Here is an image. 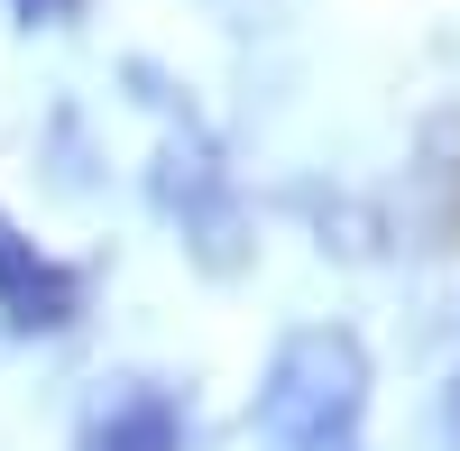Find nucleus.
Returning a JSON list of instances; mask_svg holds the SVG:
<instances>
[{"mask_svg":"<svg viewBox=\"0 0 460 451\" xmlns=\"http://www.w3.org/2000/svg\"><path fill=\"white\" fill-rule=\"evenodd\" d=\"M138 84H147V102L166 111V138H157V157H147V203H157V221L175 231V249L194 258L203 277H249V258H258V221H249V203H240V184H230V166H221V147H212V129L184 111L175 93H157V74L147 65H129Z\"/></svg>","mask_w":460,"mask_h":451,"instance_id":"f257e3e1","label":"nucleus"},{"mask_svg":"<svg viewBox=\"0 0 460 451\" xmlns=\"http://www.w3.org/2000/svg\"><path fill=\"white\" fill-rule=\"evenodd\" d=\"M368 387H377V368H368V341L350 323H304L277 341V359H267V378H258V442L267 451H314V442H341V433H359L368 415Z\"/></svg>","mask_w":460,"mask_h":451,"instance_id":"f03ea898","label":"nucleus"},{"mask_svg":"<svg viewBox=\"0 0 460 451\" xmlns=\"http://www.w3.org/2000/svg\"><path fill=\"white\" fill-rule=\"evenodd\" d=\"M0 323L28 332V341H47V332H74V323H84V268L47 258L10 212H0Z\"/></svg>","mask_w":460,"mask_h":451,"instance_id":"7ed1b4c3","label":"nucleus"},{"mask_svg":"<svg viewBox=\"0 0 460 451\" xmlns=\"http://www.w3.org/2000/svg\"><path fill=\"white\" fill-rule=\"evenodd\" d=\"M74 451H194V415H184L175 387L129 378V387H111L93 415H84Z\"/></svg>","mask_w":460,"mask_h":451,"instance_id":"20e7f679","label":"nucleus"},{"mask_svg":"<svg viewBox=\"0 0 460 451\" xmlns=\"http://www.w3.org/2000/svg\"><path fill=\"white\" fill-rule=\"evenodd\" d=\"M10 19H19V28H74V19H84V0H10Z\"/></svg>","mask_w":460,"mask_h":451,"instance_id":"39448f33","label":"nucleus"},{"mask_svg":"<svg viewBox=\"0 0 460 451\" xmlns=\"http://www.w3.org/2000/svg\"><path fill=\"white\" fill-rule=\"evenodd\" d=\"M314 451H359V433H341V442H314Z\"/></svg>","mask_w":460,"mask_h":451,"instance_id":"423d86ee","label":"nucleus"},{"mask_svg":"<svg viewBox=\"0 0 460 451\" xmlns=\"http://www.w3.org/2000/svg\"><path fill=\"white\" fill-rule=\"evenodd\" d=\"M451 442H460V387H451Z\"/></svg>","mask_w":460,"mask_h":451,"instance_id":"0eeeda50","label":"nucleus"}]
</instances>
